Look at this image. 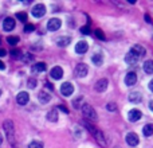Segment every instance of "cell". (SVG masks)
I'll list each match as a JSON object with an SVG mask.
<instances>
[{"mask_svg": "<svg viewBox=\"0 0 153 148\" xmlns=\"http://www.w3.org/2000/svg\"><path fill=\"white\" fill-rule=\"evenodd\" d=\"M3 28L5 31H11V30L15 28V20H13V18H5L4 22H3Z\"/></svg>", "mask_w": 153, "mask_h": 148, "instance_id": "9a60e30c", "label": "cell"}, {"mask_svg": "<svg viewBox=\"0 0 153 148\" xmlns=\"http://www.w3.org/2000/svg\"><path fill=\"white\" fill-rule=\"evenodd\" d=\"M16 18L20 22H27V13L26 12H18L16 13Z\"/></svg>", "mask_w": 153, "mask_h": 148, "instance_id": "83f0119b", "label": "cell"}, {"mask_svg": "<svg viewBox=\"0 0 153 148\" xmlns=\"http://www.w3.org/2000/svg\"><path fill=\"white\" fill-rule=\"evenodd\" d=\"M91 61H93V64H94V65H97V66H100V65H102V62H103V57H102V54H100V53H95L94 55L91 57Z\"/></svg>", "mask_w": 153, "mask_h": 148, "instance_id": "44dd1931", "label": "cell"}, {"mask_svg": "<svg viewBox=\"0 0 153 148\" xmlns=\"http://www.w3.org/2000/svg\"><path fill=\"white\" fill-rule=\"evenodd\" d=\"M7 42H8V45L15 46L16 43H19V38L18 37H8L7 38Z\"/></svg>", "mask_w": 153, "mask_h": 148, "instance_id": "4316f807", "label": "cell"}, {"mask_svg": "<svg viewBox=\"0 0 153 148\" xmlns=\"http://www.w3.org/2000/svg\"><path fill=\"white\" fill-rule=\"evenodd\" d=\"M31 13L35 16V18H42V16L46 13L45 4H36V5H34V7H32V10H31Z\"/></svg>", "mask_w": 153, "mask_h": 148, "instance_id": "277c9868", "label": "cell"}, {"mask_svg": "<svg viewBox=\"0 0 153 148\" xmlns=\"http://www.w3.org/2000/svg\"><path fill=\"white\" fill-rule=\"evenodd\" d=\"M28 100H30V96L27 92H20L16 96V102H18L19 105H26V104L28 102Z\"/></svg>", "mask_w": 153, "mask_h": 148, "instance_id": "30bf717a", "label": "cell"}, {"mask_svg": "<svg viewBox=\"0 0 153 148\" xmlns=\"http://www.w3.org/2000/svg\"><path fill=\"white\" fill-rule=\"evenodd\" d=\"M3 143V136H1V133H0V144Z\"/></svg>", "mask_w": 153, "mask_h": 148, "instance_id": "ee69618b", "label": "cell"}, {"mask_svg": "<svg viewBox=\"0 0 153 148\" xmlns=\"http://www.w3.org/2000/svg\"><path fill=\"white\" fill-rule=\"evenodd\" d=\"M46 69H47V65H46L45 62H38V64L34 65V67H32L34 72H46Z\"/></svg>", "mask_w": 153, "mask_h": 148, "instance_id": "d4e9b609", "label": "cell"}, {"mask_svg": "<svg viewBox=\"0 0 153 148\" xmlns=\"http://www.w3.org/2000/svg\"><path fill=\"white\" fill-rule=\"evenodd\" d=\"M47 120L51 123L58 121V111H56V109H51V111L47 113Z\"/></svg>", "mask_w": 153, "mask_h": 148, "instance_id": "ffe728a7", "label": "cell"}, {"mask_svg": "<svg viewBox=\"0 0 153 148\" xmlns=\"http://www.w3.org/2000/svg\"><path fill=\"white\" fill-rule=\"evenodd\" d=\"M138 59H140V57H138L136 53H133L132 50H130L129 53L126 54V57H125V61H126V64H129V65L136 64V62H137Z\"/></svg>", "mask_w": 153, "mask_h": 148, "instance_id": "2e32d148", "label": "cell"}, {"mask_svg": "<svg viewBox=\"0 0 153 148\" xmlns=\"http://www.w3.org/2000/svg\"><path fill=\"white\" fill-rule=\"evenodd\" d=\"M87 72H89V69H87V66L85 64H78L75 67V75L76 77H86L87 75Z\"/></svg>", "mask_w": 153, "mask_h": 148, "instance_id": "9c48e42d", "label": "cell"}, {"mask_svg": "<svg viewBox=\"0 0 153 148\" xmlns=\"http://www.w3.org/2000/svg\"><path fill=\"white\" fill-rule=\"evenodd\" d=\"M149 90L153 92V79H151V82H149Z\"/></svg>", "mask_w": 153, "mask_h": 148, "instance_id": "f35d334b", "label": "cell"}, {"mask_svg": "<svg viewBox=\"0 0 153 148\" xmlns=\"http://www.w3.org/2000/svg\"><path fill=\"white\" fill-rule=\"evenodd\" d=\"M82 101H83V97H78V98H76V100H74V101H73V105H74V108L79 109V106H81Z\"/></svg>", "mask_w": 153, "mask_h": 148, "instance_id": "f1b7e54d", "label": "cell"}, {"mask_svg": "<svg viewBox=\"0 0 153 148\" xmlns=\"http://www.w3.org/2000/svg\"><path fill=\"white\" fill-rule=\"evenodd\" d=\"M0 96H1V90H0Z\"/></svg>", "mask_w": 153, "mask_h": 148, "instance_id": "f6af8a7d", "label": "cell"}, {"mask_svg": "<svg viewBox=\"0 0 153 148\" xmlns=\"http://www.w3.org/2000/svg\"><path fill=\"white\" fill-rule=\"evenodd\" d=\"M144 72L146 74H153V59H148L144 62Z\"/></svg>", "mask_w": 153, "mask_h": 148, "instance_id": "d6986e66", "label": "cell"}, {"mask_svg": "<svg viewBox=\"0 0 153 148\" xmlns=\"http://www.w3.org/2000/svg\"><path fill=\"white\" fill-rule=\"evenodd\" d=\"M125 140H126V143L129 144L130 147H136L138 143H140V139H138L137 133L134 132H129L126 135V138H125Z\"/></svg>", "mask_w": 153, "mask_h": 148, "instance_id": "5b68a950", "label": "cell"}, {"mask_svg": "<svg viewBox=\"0 0 153 148\" xmlns=\"http://www.w3.org/2000/svg\"><path fill=\"white\" fill-rule=\"evenodd\" d=\"M4 69H5V65L3 64L1 61H0V70H4Z\"/></svg>", "mask_w": 153, "mask_h": 148, "instance_id": "60d3db41", "label": "cell"}, {"mask_svg": "<svg viewBox=\"0 0 153 148\" xmlns=\"http://www.w3.org/2000/svg\"><path fill=\"white\" fill-rule=\"evenodd\" d=\"M45 146H43V143L42 141H39V140H32L31 143L28 144V148H43Z\"/></svg>", "mask_w": 153, "mask_h": 148, "instance_id": "484cf974", "label": "cell"}, {"mask_svg": "<svg viewBox=\"0 0 153 148\" xmlns=\"http://www.w3.org/2000/svg\"><path fill=\"white\" fill-rule=\"evenodd\" d=\"M137 82V74L130 72L126 74V77H125V84L128 85V86H133V85Z\"/></svg>", "mask_w": 153, "mask_h": 148, "instance_id": "4fadbf2b", "label": "cell"}, {"mask_svg": "<svg viewBox=\"0 0 153 148\" xmlns=\"http://www.w3.org/2000/svg\"><path fill=\"white\" fill-rule=\"evenodd\" d=\"M34 30H35L34 24H26V27H24V32H32Z\"/></svg>", "mask_w": 153, "mask_h": 148, "instance_id": "1f68e13d", "label": "cell"}, {"mask_svg": "<svg viewBox=\"0 0 153 148\" xmlns=\"http://www.w3.org/2000/svg\"><path fill=\"white\" fill-rule=\"evenodd\" d=\"M143 133H144V136H146V138L152 136V135H153V124H146V125H144Z\"/></svg>", "mask_w": 153, "mask_h": 148, "instance_id": "603a6c76", "label": "cell"}, {"mask_svg": "<svg viewBox=\"0 0 153 148\" xmlns=\"http://www.w3.org/2000/svg\"><path fill=\"white\" fill-rule=\"evenodd\" d=\"M27 85H28V87L34 89V87L36 86V79H35V78H30V79H28V82H27Z\"/></svg>", "mask_w": 153, "mask_h": 148, "instance_id": "4dcf8cb0", "label": "cell"}, {"mask_svg": "<svg viewBox=\"0 0 153 148\" xmlns=\"http://www.w3.org/2000/svg\"><path fill=\"white\" fill-rule=\"evenodd\" d=\"M145 18H146V20H148V23H152V20H151V18H149V15H146Z\"/></svg>", "mask_w": 153, "mask_h": 148, "instance_id": "7bdbcfd3", "label": "cell"}, {"mask_svg": "<svg viewBox=\"0 0 153 148\" xmlns=\"http://www.w3.org/2000/svg\"><path fill=\"white\" fill-rule=\"evenodd\" d=\"M58 108H59V109H61V111H63V112H65V113H69V111H67V109H66V106L61 105V106H58Z\"/></svg>", "mask_w": 153, "mask_h": 148, "instance_id": "74e56055", "label": "cell"}, {"mask_svg": "<svg viewBox=\"0 0 153 148\" xmlns=\"http://www.w3.org/2000/svg\"><path fill=\"white\" fill-rule=\"evenodd\" d=\"M83 125L86 127V129L89 131V132L95 138V140L98 141V144H101L102 147H105V146H106L105 136H103V133L101 132V129H97V128H95L94 125L90 124V123H87V121H83Z\"/></svg>", "mask_w": 153, "mask_h": 148, "instance_id": "6da1fadb", "label": "cell"}, {"mask_svg": "<svg viewBox=\"0 0 153 148\" xmlns=\"http://www.w3.org/2000/svg\"><path fill=\"white\" fill-rule=\"evenodd\" d=\"M81 32H82V34H85V35L90 34V27H89V26H83V27L81 28Z\"/></svg>", "mask_w": 153, "mask_h": 148, "instance_id": "e575fe53", "label": "cell"}, {"mask_svg": "<svg viewBox=\"0 0 153 148\" xmlns=\"http://www.w3.org/2000/svg\"><path fill=\"white\" fill-rule=\"evenodd\" d=\"M46 86H47L50 90H53V89H54V86H53V85H51V84H48V82H46Z\"/></svg>", "mask_w": 153, "mask_h": 148, "instance_id": "ab89813d", "label": "cell"}, {"mask_svg": "<svg viewBox=\"0 0 153 148\" xmlns=\"http://www.w3.org/2000/svg\"><path fill=\"white\" fill-rule=\"evenodd\" d=\"M61 24H62V22L59 20V19L53 18L47 22V30H50V31H56V30L61 28Z\"/></svg>", "mask_w": 153, "mask_h": 148, "instance_id": "ba28073f", "label": "cell"}, {"mask_svg": "<svg viewBox=\"0 0 153 148\" xmlns=\"http://www.w3.org/2000/svg\"><path fill=\"white\" fill-rule=\"evenodd\" d=\"M61 93L63 96H66V97L71 96L73 93H74V86H73V84H70V82H63L61 86Z\"/></svg>", "mask_w": 153, "mask_h": 148, "instance_id": "8992f818", "label": "cell"}, {"mask_svg": "<svg viewBox=\"0 0 153 148\" xmlns=\"http://www.w3.org/2000/svg\"><path fill=\"white\" fill-rule=\"evenodd\" d=\"M87 50H89V45H87V42H85V40H79L75 45V51L78 54H85Z\"/></svg>", "mask_w": 153, "mask_h": 148, "instance_id": "8fae6325", "label": "cell"}, {"mask_svg": "<svg viewBox=\"0 0 153 148\" xmlns=\"http://www.w3.org/2000/svg\"><path fill=\"white\" fill-rule=\"evenodd\" d=\"M95 37L101 40H105V34H103L102 30H95Z\"/></svg>", "mask_w": 153, "mask_h": 148, "instance_id": "f546056e", "label": "cell"}, {"mask_svg": "<svg viewBox=\"0 0 153 148\" xmlns=\"http://www.w3.org/2000/svg\"><path fill=\"white\" fill-rule=\"evenodd\" d=\"M50 75L53 77L54 79H61L62 77H63V69H62L61 66H55L51 69L50 72Z\"/></svg>", "mask_w": 153, "mask_h": 148, "instance_id": "7c38bea8", "label": "cell"}, {"mask_svg": "<svg viewBox=\"0 0 153 148\" xmlns=\"http://www.w3.org/2000/svg\"><path fill=\"white\" fill-rule=\"evenodd\" d=\"M128 117H129L130 121H138V120L143 117V113H141L138 109H132V111L128 113Z\"/></svg>", "mask_w": 153, "mask_h": 148, "instance_id": "5bb4252c", "label": "cell"}, {"mask_svg": "<svg viewBox=\"0 0 153 148\" xmlns=\"http://www.w3.org/2000/svg\"><path fill=\"white\" fill-rule=\"evenodd\" d=\"M141 97H143V96H141L140 92H133V93H130L129 94V101L130 102L138 104V102H141V100H143Z\"/></svg>", "mask_w": 153, "mask_h": 148, "instance_id": "e0dca14e", "label": "cell"}, {"mask_svg": "<svg viewBox=\"0 0 153 148\" xmlns=\"http://www.w3.org/2000/svg\"><path fill=\"white\" fill-rule=\"evenodd\" d=\"M5 54H7V51H5L4 49H0V58H1V57H4Z\"/></svg>", "mask_w": 153, "mask_h": 148, "instance_id": "8d00e7d4", "label": "cell"}, {"mask_svg": "<svg viewBox=\"0 0 153 148\" xmlns=\"http://www.w3.org/2000/svg\"><path fill=\"white\" fill-rule=\"evenodd\" d=\"M81 109H82V113H83L85 119H87L89 121H97L98 120V116H97V113H95L94 108L90 106L89 104H83V105L81 106Z\"/></svg>", "mask_w": 153, "mask_h": 148, "instance_id": "3957f363", "label": "cell"}, {"mask_svg": "<svg viewBox=\"0 0 153 148\" xmlns=\"http://www.w3.org/2000/svg\"><path fill=\"white\" fill-rule=\"evenodd\" d=\"M70 42H71V39H70L69 37H62L56 40V45H58L59 47H65V46L70 45Z\"/></svg>", "mask_w": 153, "mask_h": 148, "instance_id": "7402d4cb", "label": "cell"}, {"mask_svg": "<svg viewBox=\"0 0 153 148\" xmlns=\"http://www.w3.org/2000/svg\"><path fill=\"white\" fill-rule=\"evenodd\" d=\"M149 108H151V111L153 112V101H151V102H149Z\"/></svg>", "mask_w": 153, "mask_h": 148, "instance_id": "b9f144b4", "label": "cell"}, {"mask_svg": "<svg viewBox=\"0 0 153 148\" xmlns=\"http://www.w3.org/2000/svg\"><path fill=\"white\" fill-rule=\"evenodd\" d=\"M50 100H51V96L48 94V93H46V92H40L39 93V101L42 104H47Z\"/></svg>", "mask_w": 153, "mask_h": 148, "instance_id": "cb8c5ba5", "label": "cell"}, {"mask_svg": "<svg viewBox=\"0 0 153 148\" xmlns=\"http://www.w3.org/2000/svg\"><path fill=\"white\" fill-rule=\"evenodd\" d=\"M3 128H4V132L7 135L8 141H11V144L15 146V128H13V123L11 120H5L4 124H3Z\"/></svg>", "mask_w": 153, "mask_h": 148, "instance_id": "7a4b0ae2", "label": "cell"}, {"mask_svg": "<svg viewBox=\"0 0 153 148\" xmlns=\"http://www.w3.org/2000/svg\"><path fill=\"white\" fill-rule=\"evenodd\" d=\"M108 85H109L108 79H105V78H102V79H98V81L95 82V86H94V89H95V92H98V93H102V92H105V90L108 89Z\"/></svg>", "mask_w": 153, "mask_h": 148, "instance_id": "52a82bcc", "label": "cell"}, {"mask_svg": "<svg viewBox=\"0 0 153 148\" xmlns=\"http://www.w3.org/2000/svg\"><path fill=\"white\" fill-rule=\"evenodd\" d=\"M130 50H132L133 53H136V54H137V55L140 57V58H141V57H144V55H145V53H146V51H145V49H144L143 46H140V45H134L132 49H130Z\"/></svg>", "mask_w": 153, "mask_h": 148, "instance_id": "ac0fdd59", "label": "cell"}, {"mask_svg": "<svg viewBox=\"0 0 153 148\" xmlns=\"http://www.w3.org/2000/svg\"><path fill=\"white\" fill-rule=\"evenodd\" d=\"M23 59H24V61H26V62H27V61H32V59H34V57H32L31 54H27V55L24 57Z\"/></svg>", "mask_w": 153, "mask_h": 148, "instance_id": "d590c367", "label": "cell"}, {"mask_svg": "<svg viewBox=\"0 0 153 148\" xmlns=\"http://www.w3.org/2000/svg\"><path fill=\"white\" fill-rule=\"evenodd\" d=\"M116 109H117V105H116V104H111V102H109L108 104V111L109 112H116Z\"/></svg>", "mask_w": 153, "mask_h": 148, "instance_id": "836d02e7", "label": "cell"}, {"mask_svg": "<svg viewBox=\"0 0 153 148\" xmlns=\"http://www.w3.org/2000/svg\"><path fill=\"white\" fill-rule=\"evenodd\" d=\"M11 55L13 57V58H20V55H22V53H20V50H12L11 51Z\"/></svg>", "mask_w": 153, "mask_h": 148, "instance_id": "d6a6232c", "label": "cell"}]
</instances>
